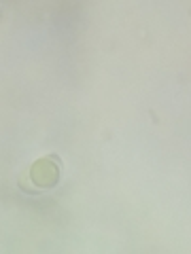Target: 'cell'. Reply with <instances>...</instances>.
Listing matches in <instances>:
<instances>
[{"mask_svg":"<svg viewBox=\"0 0 191 254\" xmlns=\"http://www.w3.org/2000/svg\"><path fill=\"white\" fill-rule=\"evenodd\" d=\"M30 178H32V182H34L36 187L49 189V187L58 185V180H60V170H58V165H55L49 157H45V159H38V161L32 165Z\"/></svg>","mask_w":191,"mask_h":254,"instance_id":"6da1fadb","label":"cell"}]
</instances>
